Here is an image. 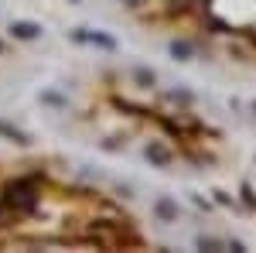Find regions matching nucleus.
Masks as SVG:
<instances>
[{"label": "nucleus", "mask_w": 256, "mask_h": 253, "mask_svg": "<svg viewBox=\"0 0 256 253\" xmlns=\"http://www.w3.org/2000/svg\"><path fill=\"white\" fill-rule=\"evenodd\" d=\"M14 31H18L20 38H34V35H38V28H34V24H14Z\"/></svg>", "instance_id": "obj_1"}]
</instances>
